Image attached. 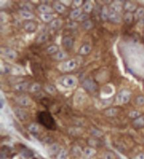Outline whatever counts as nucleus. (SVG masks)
Masks as SVG:
<instances>
[{
    "mask_svg": "<svg viewBox=\"0 0 144 159\" xmlns=\"http://www.w3.org/2000/svg\"><path fill=\"white\" fill-rule=\"evenodd\" d=\"M38 120L46 129H50V130H55L57 128L55 121L49 112H40L38 115Z\"/></svg>",
    "mask_w": 144,
    "mask_h": 159,
    "instance_id": "obj_1",
    "label": "nucleus"
},
{
    "mask_svg": "<svg viewBox=\"0 0 144 159\" xmlns=\"http://www.w3.org/2000/svg\"><path fill=\"white\" fill-rule=\"evenodd\" d=\"M77 79L73 76H67L63 77L61 80V84L63 86L67 88H73L77 85Z\"/></svg>",
    "mask_w": 144,
    "mask_h": 159,
    "instance_id": "obj_2",
    "label": "nucleus"
},
{
    "mask_svg": "<svg viewBox=\"0 0 144 159\" xmlns=\"http://www.w3.org/2000/svg\"><path fill=\"white\" fill-rule=\"evenodd\" d=\"M131 98V93L128 90H122L118 94L117 102L120 104L128 103Z\"/></svg>",
    "mask_w": 144,
    "mask_h": 159,
    "instance_id": "obj_3",
    "label": "nucleus"
},
{
    "mask_svg": "<svg viewBox=\"0 0 144 159\" xmlns=\"http://www.w3.org/2000/svg\"><path fill=\"white\" fill-rule=\"evenodd\" d=\"M14 114L15 116L21 121L26 120L28 118V115L27 112L21 108H15L14 110Z\"/></svg>",
    "mask_w": 144,
    "mask_h": 159,
    "instance_id": "obj_4",
    "label": "nucleus"
},
{
    "mask_svg": "<svg viewBox=\"0 0 144 159\" xmlns=\"http://www.w3.org/2000/svg\"><path fill=\"white\" fill-rule=\"evenodd\" d=\"M83 86L86 90L90 92H93L96 89V84L90 79L84 80L83 82Z\"/></svg>",
    "mask_w": 144,
    "mask_h": 159,
    "instance_id": "obj_5",
    "label": "nucleus"
},
{
    "mask_svg": "<svg viewBox=\"0 0 144 159\" xmlns=\"http://www.w3.org/2000/svg\"><path fill=\"white\" fill-rule=\"evenodd\" d=\"M77 66V63H76L75 60H69L67 62H65L63 64V68L65 71L67 72H70V71L73 70Z\"/></svg>",
    "mask_w": 144,
    "mask_h": 159,
    "instance_id": "obj_6",
    "label": "nucleus"
},
{
    "mask_svg": "<svg viewBox=\"0 0 144 159\" xmlns=\"http://www.w3.org/2000/svg\"><path fill=\"white\" fill-rule=\"evenodd\" d=\"M3 54L9 60L15 59L17 56V54L16 52L14 50L9 49V48H6L3 50Z\"/></svg>",
    "mask_w": 144,
    "mask_h": 159,
    "instance_id": "obj_7",
    "label": "nucleus"
},
{
    "mask_svg": "<svg viewBox=\"0 0 144 159\" xmlns=\"http://www.w3.org/2000/svg\"><path fill=\"white\" fill-rule=\"evenodd\" d=\"M108 19L112 22L116 23H118L121 21V17H120V14L112 11L109 12Z\"/></svg>",
    "mask_w": 144,
    "mask_h": 159,
    "instance_id": "obj_8",
    "label": "nucleus"
},
{
    "mask_svg": "<svg viewBox=\"0 0 144 159\" xmlns=\"http://www.w3.org/2000/svg\"><path fill=\"white\" fill-rule=\"evenodd\" d=\"M38 9L40 12H41L42 14H45L48 13L50 14V13H52L53 11V10L49 6L46 5V4H41L40 5L39 7H38Z\"/></svg>",
    "mask_w": 144,
    "mask_h": 159,
    "instance_id": "obj_9",
    "label": "nucleus"
},
{
    "mask_svg": "<svg viewBox=\"0 0 144 159\" xmlns=\"http://www.w3.org/2000/svg\"><path fill=\"white\" fill-rule=\"evenodd\" d=\"M20 15L22 16V17L25 19L27 20H31L32 19L34 18V15L31 13V12H29V11H25V10H20L19 11Z\"/></svg>",
    "mask_w": 144,
    "mask_h": 159,
    "instance_id": "obj_10",
    "label": "nucleus"
},
{
    "mask_svg": "<svg viewBox=\"0 0 144 159\" xmlns=\"http://www.w3.org/2000/svg\"><path fill=\"white\" fill-rule=\"evenodd\" d=\"M63 24V20L61 19H56L51 21L50 23V28L54 29V30H56V29H58L61 27V26Z\"/></svg>",
    "mask_w": 144,
    "mask_h": 159,
    "instance_id": "obj_11",
    "label": "nucleus"
},
{
    "mask_svg": "<svg viewBox=\"0 0 144 159\" xmlns=\"http://www.w3.org/2000/svg\"><path fill=\"white\" fill-rule=\"evenodd\" d=\"M122 10V5L119 1H115L110 6V11L119 13Z\"/></svg>",
    "mask_w": 144,
    "mask_h": 159,
    "instance_id": "obj_12",
    "label": "nucleus"
},
{
    "mask_svg": "<svg viewBox=\"0 0 144 159\" xmlns=\"http://www.w3.org/2000/svg\"><path fill=\"white\" fill-rule=\"evenodd\" d=\"M53 7L59 13H64V11H65V5L62 3H60V2H55L53 5Z\"/></svg>",
    "mask_w": 144,
    "mask_h": 159,
    "instance_id": "obj_13",
    "label": "nucleus"
},
{
    "mask_svg": "<svg viewBox=\"0 0 144 159\" xmlns=\"http://www.w3.org/2000/svg\"><path fill=\"white\" fill-rule=\"evenodd\" d=\"M133 125L137 128H141L144 127V116L139 117L133 121Z\"/></svg>",
    "mask_w": 144,
    "mask_h": 159,
    "instance_id": "obj_14",
    "label": "nucleus"
},
{
    "mask_svg": "<svg viewBox=\"0 0 144 159\" xmlns=\"http://www.w3.org/2000/svg\"><path fill=\"white\" fill-rule=\"evenodd\" d=\"M18 103L23 106H29L31 104V100L28 97H22L19 99Z\"/></svg>",
    "mask_w": 144,
    "mask_h": 159,
    "instance_id": "obj_15",
    "label": "nucleus"
},
{
    "mask_svg": "<svg viewBox=\"0 0 144 159\" xmlns=\"http://www.w3.org/2000/svg\"><path fill=\"white\" fill-rule=\"evenodd\" d=\"M63 43L66 48H71L73 45V41L71 37H65L63 39Z\"/></svg>",
    "mask_w": 144,
    "mask_h": 159,
    "instance_id": "obj_16",
    "label": "nucleus"
},
{
    "mask_svg": "<svg viewBox=\"0 0 144 159\" xmlns=\"http://www.w3.org/2000/svg\"><path fill=\"white\" fill-rule=\"evenodd\" d=\"M82 13V10L80 8H77L75 10H73V11L71 12V14H70V17H71L72 19H78L79 17L81 15Z\"/></svg>",
    "mask_w": 144,
    "mask_h": 159,
    "instance_id": "obj_17",
    "label": "nucleus"
},
{
    "mask_svg": "<svg viewBox=\"0 0 144 159\" xmlns=\"http://www.w3.org/2000/svg\"><path fill=\"white\" fill-rule=\"evenodd\" d=\"M91 51V47L88 44H85L81 47V49L80 50V54H82V55H86L90 53Z\"/></svg>",
    "mask_w": 144,
    "mask_h": 159,
    "instance_id": "obj_18",
    "label": "nucleus"
},
{
    "mask_svg": "<svg viewBox=\"0 0 144 159\" xmlns=\"http://www.w3.org/2000/svg\"><path fill=\"white\" fill-rule=\"evenodd\" d=\"M24 28L27 31L33 32L36 29V25L33 22H28L25 25Z\"/></svg>",
    "mask_w": 144,
    "mask_h": 159,
    "instance_id": "obj_19",
    "label": "nucleus"
},
{
    "mask_svg": "<svg viewBox=\"0 0 144 159\" xmlns=\"http://www.w3.org/2000/svg\"><path fill=\"white\" fill-rule=\"evenodd\" d=\"M124 7L125 9H126L127 11H128L129 12L133 11L136 9V5L133 3H132V2L128 1L126 2V4H125Z\"/></svg>",
    "mask_w": 144,
    "mask_h": 159,
    "instance_id": "obj_20",
    "label": "nucleus"
},
{
    "mask_svg": "<svg viewBox=\"0 0 144 159\" xmlns=\"http://www.w3.org/2000/svg\"><path fill=\"white\" fill-rule=\"evenodd\" d=\"M27 87H28V84L26 82H23V83H20V84H18L15 85V89L17 91L23 92V91H25V90H27Z\"/></svg>",
    "mask_w": 144,
    "mask_h": 159,
    "instance_id": "obj_21",
    "label": "nucleus"
},
{
    "mask_svg": "<svg viewBox=\"0 0 144 159\" xmlns=\"http://www.w3.org/2000/svg\"><path fill=\"white\" fill-rule=\"evenodd\" d=\"M41 19L44 22H50L52 21V19H53V15H52L51 14H41Z\"/></svg>",
    "mask_w": 144,
    "mask_h": 159,
    "instance_id": "obj_22",
    "label": "nucleus"
},
{
    "mask_svg": "<svg viewBox=\"0 0 144 159\" xmlns=\"http://www.w3.org/2000/svg\"><path fill=\"white\" fill-rule=\"evenodd\" d=\"M83 9L86 13H90L93 9V5L90 1H86L83 5Z\"/></svg>",
    "mask_w": 144,
    "mask_h": 159,
    "instance_id": "obj_23",
    "label": "nucleus"
},
{
    "mask_svg": "<svg viewBox=\"0 0 144 159\" xmlns=\"http://www.w3.org/2000/svg\"><path fill=\"white\" fill-rule=\"evenodd\" d=\"M108 15H109V12H108V8L106 7V6H104L101 12L102 18L103 20H106L108 18Z\"/></svg>",
    "mask_w": 144,
    "mask_h": 159,
    "instance_id": "obj_24",
    "label": "nucleus"
},
{
    "mask_svg": "<svg viewBox=\"0 0 144 159\" xmlns=\"http://www.w3.org/2000/svg\"><path fill=\"white\" fill-rule=\"evenodd\" d=\"M117 114V110L115 108H110L105 112V115L108 117H113Z\"/></svg>",
    "mask_w": 144,
    "mask_h": 159,
    "instance_id": "obj_25",
    "label": "nucleus"
},
{
    "mask_svg": "<svg viewBox=\"0 0 144 159\" xmlns=\"http://www.w3.org/2000/svg\"><path fill=\"white\" fill-rule=\"evenodd\" d=\"M96 153L94 149H93L92 148H86L84 150V154L87 156V157H91L93 155H94V154Z\"/></svg>",
    "mask_w": 144,
    "mask_h": 159,
    "instance_id": "obj_26",
    "label": "nucleus"
},
{
    "mask_svg": "<svg viewBox=\"0 0 144 159\" xmlns=\"http://www.w3.org/2000/svg\"><path fill=\"white\" fill-rule=\"evenodd\" d=\"M124 21L127 23H130L133 21V15L130 12H128L124 15Z\"/></svg>",
    "mask_w": 144,
    "mask_h": 159,
    "instance_id": "obj_27",
    "label": "nucleus"
},
{
    "mask_svg": "<svg viewBox=\"0 0 144 159\" xmlns=\"http://www.w3.org/2000/svg\"><path fill=\"white\" fill-rule=\"evenodd\" d=\"M48 39V35L46 33H42L39 35V37H38L37 39V43H44L45 42L46 40Z\"/></svg>",
    "mask_w": 144,
    "mask_h": 159,
    "instance_id": "obj_28",
    "label": "nucleus"
},
{
    "mask_svg": "<svg viewBox=\"0 0 144 159\" xmlns=\"http://www.w3.org/2000/svg\"><path fill=\"white\" fill-rule=\"evenodd\" d=\"M67 57V55L66 54V53H64V52H58V53L56 54L55 56V58L58 60H63L65 59V58H66Z\"/></svg>",
    "mask_w": 144,
    "mask_h": 159,
    "instance_id": "obj_29",
    "label": "nucleus"
},
{
    "mask_svg": "<svg viewBox=\"0 0 144 159\" xmlns=\"http://www.w3.org/2000/svg\"><path fill=\"white\" fill-rule=\"evenodd\" d=\"M46 51H47L48 53H49L50 54H55L58 51V47L55 45H51L47 48V50H46Z\"/></svg>",
    "mask_w": 144,
    "mask_h": 159,
    "instance_id": "obj_30",
    "label": "nucleus"
},
{
    "mask_svg": "<svg viewBox=\"0 0 144 159\" xmlns=\"http://www.w3.org/2000/svg\"><path fill=\"white\" fill-rule=\"evenodd\" d=\"M40 89H41V86H40L39 84L35 83V84H33L31 86L30 91L31 92H37L40 90Z\"/></svg>",
    "mask_w": 144,
    "mask_h": 159,
    "instance_id": "obj_31",
    "label": "nucleus"
},
{
    "mask_svg": "<svg viewBox=\"0 0 144 159\" xmlns=\"http://www.w3.org/2000/svg\"><path fill=\"white\" fill-rule=\"evenodd\" d=\"M82 26L86 30H88V29H90L93 27V24L90 20H87L83 23Z\"/></svg>",
    "mask_w": 144,
    "mask_h": 159,
    "instance_id": "obj_32",
    "label": "nucleus"
},
{
    "mask_svg": "<svg viewBox=\"0 0 144 159\" xmlns=\"http://www.w3.org/2000/svg\"><path fill=\"white\" fill-rule=\"evenodd\" d=\"M59 149V146L56 143L52 144V145L50 146V147L49 148L50 152L52 154H55L56 152L58 151Z\"/></svg>",
    "mask_w": 144,
    "mask_h": 159,
    "instance_id": "obj_33",
    "label": "nucleus"
},
{
    "mask_svg": "<svg viewBox=\"0 0 144 159\" xmlns=\"http://www.w3.org/2000/svg\"><path fill=\"white\" fill-rule=\"evenodd\" d=\"M29 129L31 132L37 133L38 130H39V126L37 124H35V123H32V124L29 125Z\"/></svg>",
    "mask_w": 144,
    "mask_h": 159,
    "instance_id": "obj_34",
    "label": "nucleus"
},
{
    "mask_svg": "<svg viewBox=\"0 0 144 159\" xmlns=\"http://www.w3.org/2000/svg\"><path fill=\"white\" fill-rule=\"evenodd\" d=\"M67 156V152H66V150H61V152H59V155H58V159H66Z\"/></svg>",
    "mask_w": 144,
    "mask_h": 159,
    "instance_id": "obj_35",
    "label": "nucleus"
},
{
    "mask_svg": "<svg viewBox=\"0 0 144 159\" xmlns=\"http://www.w3.org/2000/svg\"><path fill=\"white\" fill-rule=\"evenodd\" d=\"M136 103L139 106H143L144 105V97L142 96H138L136 98Z\"/></svg>",
    "mask_w": 144,
    "mask_h": 159,
    "instance_id": "obj_36",
    "label": "nucleus"
},
{
    "mask_svg": "<svg viewBox=\"0 0 144 159\" xmlns=\"http://www.w3.org/2000/svg\"><path fill=\"white\" fill-rule=\"evenodd\" d=\"M129 116L131 118H135L137 119V118H139V116H140V114L137 111H133V112H131L129 114Z\"/></svg>",
    "mask_w": 144,
    "mask_h": 159,
    "instance_id": "obj_37",
    "label": "nucleus"
},
{
    "mask_svg": "<svg viewBox=\"0 0 144 159\" xmlns=\"http://www.w3.org/2000/svg\"><path fill=\"white\" fill-rule=\"evenodd\" d=\"M76 98H77V101L78 103H82L84 100V96L82 94H78L76 96Z\"/></svg>",
    "mask_w": 144,
    "mask_h": 159,
    "instance_id": "obj_38",
    "label": "nucleus"
},
{
    "mask_svg": "<svg viewBox=\"0 0 144 159\" xmlns=\"http://www.w3.org/2000/svg\"><path fill=\"white\" fill-rule=\"evenodd\" d=\"M136 15L137 17H141L144 15V8H139L136 11Z\"/></svg>",
    "mask_w": 144,
    "mask_h": 159,
    "instance_id": "obj_39",
    "label": "nucleus"
},
{
    "mask_svg": "<svg viewBox=\"0 0 144 159\" xmlns=\"http://www.w3.org/2000/svg\"><path fill=\"white\" fill-rule=\"evenodd\" d=\"M88 18V15L86 14H82L81 15H80L79 17L77 19L78 21H87Z\"/></svg>",
    "mask_w": 144,
    "mask_h": 159,
    "instance_id": "obj_40",
    "label": "nucleus"
},
{
    "mask_svg": "<svg viewBox=\"0 0 144 159\" xmlns=\"http://www.w3.org/2000/svg\"><path fill=\"white\" fill-rule=\"evenodd\" d=\"M114 158L115 156H114V154L110 152H108L104 154V159H114Z\"/></svg>",
    "mask_w": 144,
    "mask_h": 159,
    "instance_id": "obj_41",
    "label": "nucleus"
},
{
    "mask_svg": "<svg viewBox=\"0 0 144 159\" xmlns=\"http://www.w3.org/2000/svg\"><path fill=\"white\" fill-rule=\"evenodd\" d=\"M46 91L50 94H53L55 92V88L52 86H47L46 87Z\"/></svg>",
    "mask_w": 144,
    "mask_h": 159,
    "instance_id": "obj_42",
    "label": "nucleus"
},
{
    "mask_svg": "<svg viewBox=\"0 0 144 159\" xmlns=\"http://www.w3.org/2000/svg\"><path fill=\"white\" fill-rule=\"evenodd\" d=\"M7 20V15L5 13H1V23H5Z\"/></svg>",
    "mask_w": 144,
    "mask_h": 159,
    "instance_id": "obj_43",
    "label": "nucleus"
},
{
    "mask_svg": "<svg viewBox=\"0 0 144 159\" xmlns=\"http://www.w3.org/2000/svg\"><path fill=\"white\" fill-rule=\"evenodd\" d=\"M3 72L5 73V74H8V73H9L11 72V69L9 66H5L3 67Z\"/></svg>",
    "mask_w": 144,
    "mask_h": 159,
    "instance_id": "obj_44",
    "label": "nucleus"
},
{
    "mask_svg": "<svg viewBox=\"0 0 144 159\" xmlns=\"http://www.w3.org/2000/svg\"><path fill=\"white\" fill-rule=\"evenodd\" d=\"M73 3L76 6H80L82 3V0H75Z\"/></svg>",
    "mask_w": 144,
    "mask_h": 159,
    "instance_id": "obj_45",
    "label": "nucleus"
},
{
    "mask_svg": "<svg viewBox=\"0 0 144 159\" xmlns=\"http://www.w3.org/2000/svg\"><path fill=\"white\" fill-rule=\"evenodd\" d=\"M135 159H144V154L141 153L138 154V155L136 156V158Z\"/></svg>",
    "mask_w": 144,
    "mask_h": 159,
    "instance_id": "obj_46",
    "label": "nucleus"
},
{
    "mask_svg": "<svg viewBox=\"0 0 144 159\" xmlns=\"http://www.w3.org/2000/svg\"><path fill=\"white\" fill-rule=\"evenodd\" d=\"M3 108V99H1V108Z\"/></svg>",
    "mask_w": 144,
    "mask_h": 159,
    "instance_id": "obj_47",
    "label": "nucleus"
}]
</instances>
